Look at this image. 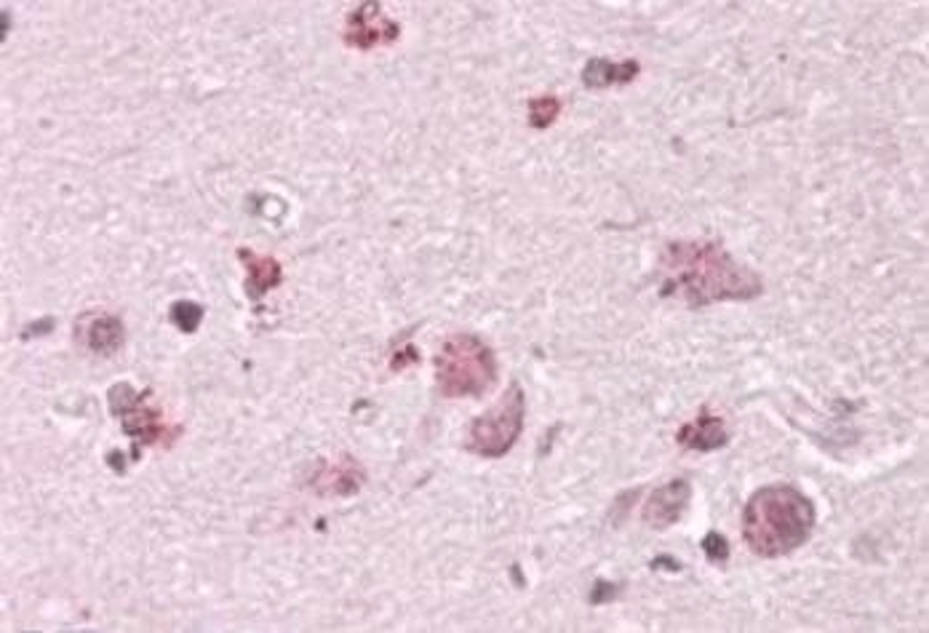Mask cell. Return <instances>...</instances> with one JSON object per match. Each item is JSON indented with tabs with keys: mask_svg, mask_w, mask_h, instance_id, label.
<instances>
[{
	"mask_svg": "<svg viewBox=\"0 0 929 633\" xmlns=\"http://www.w3.org/2000/svg\"><path fill=\"white\" fill-rule=\"evenodd\" d=\"M660 295L689 308L756 300L764 281L716 241H671L660 254Z\"/></svg>",
	"mask_w": 929,
	"mask_h": 633,
	"instance_id": "cell-1",
	"label": "cell"
},
{
	"mask_svg": "<svg viewBox=\"0 0 929 633\" xmlns=\"http://www.w3.org/2000/svg\"><path fill=\"white\" fill-rule=\"evenodd\" d=\"M815 505L791 484L762 486L743 510L745 543L756 556L780 559L810 540L815 529Z\"/></svg>",
	"mask_w": 929,
	"mask_h": 633,
	"instance_id": "cell-2",
	"label": "cell"
},
{
	"mask_svg": "<svg viewBox=\"0 0 929 633\" xmlns=\"http://www.w3.org/2000/svg\"><path fill=\"white\" fill-rule=\"evenodd\" d=\"M436 382L446 399H481L497 382V356L484 339L457 334L436 356Z\"/></svg>",
	"mask_w": 929,
	"mask_h": 633,
	"instance_id": "cell-3",
	"label": "cell"
},
{
	"mask_svg": "<svg viewBox=\"0 0 929 633\" xmlns=\"http://www.w3.org/2000/svg\"><path fill=\"white\" fill-rule=\"evenodd\" d=\"M526 419V395L519 382L508 388L506 395L495 410L484 412L471 423V434H467V449L478 458H506L510 449L515 447L519 436L524 434Z\"/></svg>",
	"mask_w": 929,
	"mask_h": 633,
	"instance_id": "cell-4",
	"label": "cell"
},
{
	"mask_svg": "<svg viewBox=\"0 0 929 633\" xmlns=\"http://www.w3.org/2000/svg\"><path fill=\"white\" fill-rule=\"evenodd\" d=\"M111 412L120 419L124 434L133 441V460H139V449L150 444H172L179 428L169 430L161 417V406L153 401V391H133L129 382H118L107 393Z\"/></svg>",
	"mask_w": 929,
	"mask_h": 633,
	"instance_id": "cell-5",
	"label": "cell"
},
{
	"mask_svg": "<svg viewBox=\"0 0 929 633\" xmlns=\"http://www.w3.org/2000/svg\"><path fill=\"white\" fill-rule=\"evenodd\" d=\"M398 35L400 27L382 14L380 3H361L348 14L342 41L358 51H369L380 44H393V41H398Z\"/></svg>",
	"mask_w": 929,
	"mask_h": 633,
	"instance_id": "cell-6",
	"label": "cell"
},
{
	"mask_svg": "<svg viewBox=\"0 0 929 633\" xmlns=\"http://www.w3.org/2000/svg\"><path fill=\"white\" fill-rule=\"evenodd\" d=\"M692 500V484L686 479H673L665 486L654 490L643 505V525L658 529L673 527L686 514Z\"/></svg>",
	"mask_w": 929,
	"mask_h": 633,
	"instance_id": "cell-7",
	"label": "cell"
},
{
	"mask_svg": "<svg viewBox=\"0 0 929 633\" xmlns=\"http://www.w3.org/2000/svg\"><path fill=\"white\" fill-rule=\"evenodd\" d=\"M76 337L78 343H81L83 348H89L94 356H113V353L124 345L126 329L118 315L105 313V310H94V313L78 315Z\"/></svg>",
	"mask_w": 929,
	"mask_h": 633,
	"instance_id": "cell-8",
	"label": "cell"
},
{
	"mask_svg": "<svg viewBox=\"0 0 929 633\" xmlns=\"http://www.w3.org/2000/svg\"><path fill=\"white\" fill-rule=\"evenodd\" d=\"M363 479H367L363 476V468L353 458H342L339 462H329V465L321 462L313 471L310 486L324 497H348L361 490Z\"/></svg>",
	"mask_w": 929,
	"mask_h": 633,
	"instance_id": "cell-9",
	"label": "cell"
},
{
	"mask_svg": "<svg viewBox=\"0 0 929 633\" xmlns=\"http://www.w3.org/2000/svg\"><path fill=\"white\" fill-rule=\"evenodd\" d=\"M239 260L244 263L248 278H246V291L248 300L259 302L270 289L283 284V267L278 260L263 257V254L252 252V249H239Z\"/></svg>",
	"mask_w": 929,
	"mask_h": 633,
	"instance_id": "cell-10",
	"label": "cell"
},
{
	"mask_svg": "<svg viewBox=\"0 0 929 633\" xmlns=\"http://www.w3.org/2000/svg\"><path fill=\"white\" fill-rule=\"evenodd\" d=\"M676 441L686 449H695V452H716V449L727 447L730 434H727L724 419L713 417L710 412H702L695 423L682 425V430L676 434Z\"/></svg>",
	"mask_w": 929,
	"mask_h": 633,
	"instance_id": "cell-11",
	"label": "cell"
},
{
	"mask_svg": "<svg viewBox=\"0 0 929 633\" xmlns=\"http://www.w3.org/2000/svg\"><path fill=\"white\" fill-rule=\"evenodd\" d=\"M641 65L636 59H625V62H609V59H591L582 70V83L588 89H609L615 83H630L639 78Z\"/></svg>",
	"mask_w": 929,
	"mask_h": 633,
	"instance_id": "cell-12",
	"label": "cell"
},
{
	"mask_svg": "<svg viewBox=\"0 0 929 633\" xmlns=\"http://www.w3.org/2000/svg\"><path fill=\"white\" fill-rule=\"evenodd\" d=\"M561 115V100L554 94H543V96H534L530 102V126L532 129H548V126L556 124V118Z\"/></svg>",
	"mask_w": 929,
	"mask_h": 633,
	"instance_id": "cell-13",
	"label": "cell"
},
{
	"mask_svg": "<svg viewBox=\"0 0 929 633\" xmlns=\"http://www.w3.org/2000/svg\"><path fill=\"white\" fill-rule=\"evenodd\" d=\"M204 313H206V310L200 308L198 302L177 300L172 306V310H169V321H172V324L177 326L179 332L193 334V332H198L200 321H204Z\"/></svg>",
	"mask_w": 929,
	"mask_h": 633,
	"instance_id": "cell-14",
	"label": "cell"
},
{
	"mask_svg": "<svg viewBox=\"0 0 929 633\" xmlns=\"http://www.w3.org/2000/svg\"><path fill=\"white\" fill-rule=\"evenodd\" d=\"M702 553L708 556L710 564H727L730 562V543H727V538H721V532H708L706 538H702Z\"/></svg>",
	"mask_w": 929,
	"mask_h": 633,
	"instance_id": "cell-15",
	"label": "cell"
},
{
	"mask_svg": "<svg viewBox=\"0 0 929 633\" xmlns=\"http://www.w3.org/2000/svg\"><path fill=\"white\" fill-rule=\"evenodd\" d=\"M619 594V586L606 580H596V586L591 590V605H606V601H615Z\"/></svg>",
	"mask_w": 929,
	"mask_h": 633,
	"instance_id": "cell-16",
	"label": "cell"
},
{
	"mask_svg": "<svg viewBox=\"0 0 929 633\" xmlns=\"http://www.w3.org/2000/svg\"><path fill=\"white\" fill-rule=\"evenodd\" d=\"M420 361V356H417V350L411 348V345H406V350L404 353H398L396 358H393V369H404V367H409V364H417Z\"/></svg>",
	"mask_w": 929,
	"mask_h": 633,
	"instance_id": "cell-17",
	"label": "cell"
},
{
	"mask_svg": "<svg viewBox=\"0 0 929 633\" xmlns=\"http://www.w3.org/2000/svg\"><path fill=\"white\" fill-rule=\"evenodd\" d=\"M51 326H54V319H51V315H46V319H44V324H33V326H30V329H27V332H24V334H22V337H24V339H30V337H33V334H38V337H40V334L51 332Z\"/></svg>",
	"mask_w": 929,
	"mask_h": 633,
	"instance_id": "cell-18",
	"label": "cell"
},
{
	"mask_svg": "<svg viewBox=\"0 0 929 633\" xmlns=\"http://www.w3.org/2000/svg\"><path fill=\"white\" fill-rule=\"evenodd\" d=\"M649 567H652V569H671V572H678V569H682V564H678L676 559H671V556H660V559H654V562L649 564Z\"/></svg>",
	"mask_w": 929,
	"mask_h": 633,
	"instance_id": "cell-19",
	"label": "cell"
}]
</instances>
